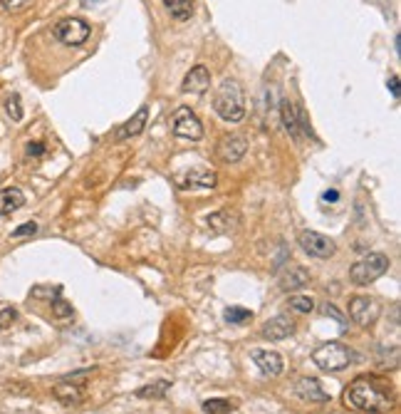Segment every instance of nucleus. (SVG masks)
I'll use <instances>...</instances> for the list:
<instances>
[{
  "label": "nucleus",
  "instance_id": "18",
  "mask_svg": "<svg viewBox=\"0 0 401 414\" xmlns=\"http://www.w3.org/2000/svg\"><path fill=\"white\" fill-rule=\"evenodd\" d=\"M280 122H283L285 132L292 136V139H300V124H297V107L292 105L290 99L283 97L280 99Z\"/></svg>",
  "mask_w": 401,
  "mask_h": 414
},
{
  "label": "nucleus",
  "instance_id": "22",
  "mask_svg": "<svg viewBox=\"0 0 401 414\" xmlns=\"http://www.w3.org/2000/svg\"><path fill=\"white\" fill-rule=\"evenodd\" d=\"M164 6L169 8L171 18L179 20V23L191 20V15H193V3H191V0H164Z\"/></svg>",
  "mask_w": 401,
  "mask_h": 414
},
{
  "label": "nucleus",
  "instance_id": "24",
  "mask_svg": "<svg viewBox=\"0 0 401 414\" xmlns=\"http://www.w3.org/2000/svg\"><path fill=\"white\" fill-rule=\"evenodd\" d=\"M223 320L230 322V325H246V322L253 320V313H250L248 308H238V305H233V308H226Z\"/></svg>",
  "mask_w": 401,
  "mask_h": 414
},
{
  "label": "nucleus",
  "instance_id": "28",
  "mask_svg": "<svg viewBox=\"0 0 401 414\" xmlns=\"http://www.w3.org/2000/svg\"><path fill=\"white\" fill-rule=\"evenodd\" d=\"M15 320H18V310H15V308H3V310H0V330H8Z\"/></svg>",
  "mask_w": 401,
  "mask_h": 414
},
{
  "label": "nucleus",
  "instance_id": "32",
  "mask_svg": "<svg viewBox=\"0 0 401 414\" xmlns=\"http://www.w3.org/2000/svg\"><path fill=\"white\" fill-rule=\"evenodd\" d=\"M322 313H325L327 318H334V320H340L342 325H345V315H342V313H337V310H334V305L325 303V305H322Z\"/></svg>",
  "mask_w": 401,
  "mask_h": 414
},
{
  "label": "nucleus",
  "instance_id": "13",
  "mask_svg": "<svg viewBox=\"0 0 401 414\" xmlns=\"http://www.w3.org/2000/svg\"><path fill=\"white\" fill-rule=\"evenodd\" d=\"M250 358H253L260 375H265V377H280L283 375L285 362L280 358V353H275V350H253Z\"/></svg>",
  "mask_w": 401,
  "mask_h": 414
},
{
  "label": "nucleus",
  "instance_id": "7",
  "mask_svg": "<svg viewBox=\"0 0 401 414\" xmlns=\"http://www.w3.org/2000/svg\"><path fill=\"white\" fill-rule=\"evenodd\" d=\"M297 243H300V248H303L307 256H312V258H332L334 251H337V246H334V241L329 236L317 234V231H310V229L297 234Z\"/></svg>",
  "mask_w": 401,
  "mask_h": 414
},
{
  "label": "nucleus",
  "instance_id": "5",
  "mask_svg": "<svg viewBox=\"0 0 401 414\" xmlns=\"http://www.w3.org/2000/svg\"><path fill=\"white\" fill-rule=\"evenodd\" d=\"M389 271V258L384 253H367L349 268V280L354 285H369L379 280L384 273Z\"/></svg>",
  "mask_w": 401,
  "mask_h": 414
},
{
  "label": "nucleus",
  "instance_id": "17",
  "mask_svg": "<svg viewBox=\"0 0 401 414\" xmlns=\"http://www.w3.org/2000/svg\"><path fill=\"white\" fill-rule=\"evenodd\" d=\"M147 119H149V107H139V110L134 112V117L127 119V122L119 127L117 132V139H131V136L142 134V130L147 127Z\"/></svg>",
  "mask_w": 401,
  "mask_h": 414
},
{
  "label": "nucleus",
  "instance_id": "30",
  "mask_svg": "<svg viewBox=\"0 0 401 414\" xmlns=\"http://www.w3.org/2000/svg\"><path fill=\"white\" fill-rule=\"evenodd\" d=\"M30 0H0V6L6 8V10H10V12H18V10H23L25 6H28Z\"/></svg>",
  "mask_w": 401,
  "mask_h": 414
},
{
  "label": "nucleus",
  "instance_id": "26",
  "mask_svg": "<svg viewBox=\"0 0 401 414\" xmlns=\"http://www.w3.org/2000/svg\"><path fill=\"white\" fill-rule=\"evenodd\" d=\"M6 110H8V117H10L12 122H20V119H23V105H20V94L18 92L8 94Z\"/></svg>",
  "mask_w": 401,
  "mask_h": 414
},
{
  "label": "nucleus",
  "instance_id": "31",
  "mask_svg": "<svg viewBox=\"0 0 401 414\" xmlns=\"http://www.w3.org/2000/svg\"><path fill=\"white\" fill-rule=\"evenodd\" d=\"M25 154H28V156H43L45 154V144L43 142H28V147H25Z\"/></svg>",
  "mask_w": 401,
  "mask_h": 414
},
{
  "label": "nucleus",
  "instance_id": "8",
  "mask_svg": "<svg viewBox=\"0 0 401 414\" xmlns=\"http://www.w3.org/2000/svg\"><path fill=\"white\" fill-rule=\"evenodd\" d=\"M171 130L179 139H191V142L204 139V124H201V119H198L188 107H179V110H176Z\"/></svg>",
  "mask_w": 401,
  "mask_h": 414
},
{
  "label": "nucleus",
  "instance_id": "27",
  "mask_svg": "<svg viewBox=\"0 0 401 414\" xmlns=\"http://www.w3.org/2000/svg\"><path fill=\"white\" fill-rule=\"evenodd\" d=\"M290 305L295 313H312L315 310V300L310 296H290Z\"/></svg>",
  "mask_w": 401,
  "mask_h": 414
},
{
  "label": "nucleus",
  "instance_id": "35",
  "mask_svg": "<svg viewBox=\"0 0 401 414\" xmlns=\"http://www.w3.org/2000/svg\"><path fill=\"white\" fill-rule=\"evenodd\" d=\"M394 48H396V52H399V48H401V35L394 37Z\"/></svg>",
  "mask_w": 401,
  "mask_h": 414
},
{
  "label": "nucleus",
  "instance_id": "2",
  "mask_svg": "<svg viewBox=\"0 0 401 414\" xmlns=\"http://www.w3.org/2000/svg\"><path fill=\"white\" fill-rule=\"evenodd\" d=\"M213 110L216 114L228 124H238L246 119V92L238 80H223L213 94Z\"/></svg>",
  "mask_w": 401,
  "mask_h": 414
},
{
  "label": "nucleus",
  "instance_id": "1",
  "mask_svg": "<svg viewBox=\"0 0 401 414\" xmlns=\"http://www.w3.org/2000/svg\"><path fill=\"white\" fill-rule=\"evenodd\" d=\"M389 387L391 384L374 375H362L345 390V404L365 414H389L394 407V395Z\"/></svg>",
  "mask_w": 401,
  "mask_h": 414
},
{
  "label": "nucleus",
  "instance_id": "10",
  "mask_svg": "<svg viewBox=\"0 0 401 414\" xmlns=\"http://www.w3.org/2000/svg\"><path fill=\"white\" fill-rule=\"evenodd\" d=\"M248 152V139L246 136H238V134H226L218 142L216 147V154L223 164H235V161H241Z\"/></svg>",
  "mask_w": 401,
  "mask_h": 414
},
{
  "label": "nucleus",
  "instance_id": "14",
  "mask_svg": "<svg viewBox=\"0 0 401 414\" xmlns=\"http://www.w3.org/2000/svg\"><path fill=\"white\" fill-rule=\"evenodd\" d=\"M295 333V322L290 320L288 315H275L263 325L260 335L270 342H280V340H288L290 335Z\"/></svg>",
  "mask_w": 401,
  "mask_h": 414
},
{
  "label": "nucleus",
  "instance_id": "4",
  "mask_svg": "<svg viewBox=\"0 0 401 414\" xmlns=\"http://www.w3.org/2000/svg\"><path fill=\"white\" fill-rule=\"evenodd\" d=\"M94 375V367H87V370L72 372L67 377H62L60 382L52 387V395H55L57 402H62L65 407H77V404L85 400V387L87 380Z\"/></svg>",
  "mask_w": 401,
  "mask_h": 414
},
{
  "label": "nucleus",
  "instance_id": "25",
  "mask_svg": "<svg viewBox=\"0 0 401 414\" xmlns=\"http://www.w3.org/2000/svg\"><path fill=\"white\" fill-rule=\"evenodd\" d=\"M74 315V308L67 303V300H62L60 293H55V300H52V318L55 320H69Z\"/></svg>",
  "mask_w": 401,
  "mask_h": 414
},
{
  "label": "nucleus",
  "instance_id": "36",
  "mask_svg": "<svg viewBox=\"0 0 401 414\" xmlns=\"http://www.w3.org/2000/svg\"><path fill=\"white\" fill-rule=\"evenodd\" d=\"M94 3H102V0H82V6H94Z\"/></svg>",
  "mask_w": 401,
  "mask_h": 414
},
{
  "label": "nucleus",
  "instance_id": "16",
  "mask_svg": "<svg viewBox=\"0 0 401 414\" xmlns=\"http://www.w3.org/2000/svg\"><path fill=\"white\" fill-rule=\"evenodd\" d=\"M310 283V273L305 271L303 266H288L283 273L278 276V285L280 291L290 293V291H297V288H305Z\"/></svg>",
  "mask_w": 401,
  "mask_h": 414
},
{
  "label": "nucleus",
  "instance_id": "9",
  "mask_svg": "<svg viewBox=\"0 0 401 414\" xmlns=\"http://www.w3.org/2000/svg\"><path fill=\"white\" fill-rule=\"evenodd\" d=\"M349 318L357 322L359 328H369L379 318V303L369 296H354L349 300Z\"/></svg>",
  "mask_w": 401,
  "mask_h": 414
},
{
  "label": "nucleus",
  "instance_id": "23",
  "mask_svg": "<svg viewBox=\"0 0 401 414\" xmlns=\"http://www.w3.org/2000/svg\"><path fill=\"white\" fill-rule=\"evenodd\" d=\"M201 407H204L206 414H230V412H235V402H230V400H223V397L206 400Z\"/></svg>",
  "mask_w": 401,
  "mask_h": 414
},
{
  "label": "nucleus",
  "instance_id": "11",
  "mask_svg": "<svg viewBox=\"0 0 401 414\" xmlns=\"http://www.w3.org/2000/svg\"><path fill=\"white\" fill-rule=\"evenodd\" d=\"M216 181H218L216 172H210V169H206V167L188 169V172L176 176L179 189H213Z\"/></svg>",
  "mask_w": 401,
  "mask_h": 414
},
{
  "label": "nucleus",
  "instance_id": "20",
  "mask_svg": "<svg viewBox=\"0 0 401 414\" xmlns=\"http://www.w3.org/2000/svg\"><path fill=\"white\" fill-rule=\"evenodd\" d=\"M206 221H208L210 229H218V231H230V229H238V226H241V216L230 209L216 211V214H210Z\"/></svg>",
  "mask_w": 401,
  "mask_h": 414
},
{
  "label": "nucleus",
  "instance_id": "6",
  "mask_svg": "<svg viewBox=\"0 0 401 414\" xmlns=\"http://www.w3.org/2000/svg\"><path fill=\"white\" fill-rule=\"evenodd\" d=\"M52 35H55L62 45H67V48H80V45H85L87 40H89L92 28L82 18H62L57 20L55 28H52Z\"/></svg>",
  "mask_w": 401,
  "mask_h": 414
},
{
  "label": "nucleus",
  "instance_id": "12",
  "mask_svg": "<svg viewBox=\"0 0 401 414\" xmlns=\"http://www.w3.org/2000/svg\"><path fill=\"white\" fill-rule=\"evenodd\" d=\"M295 395L303 400V402H310V404H325L329 402V395L325 392L322 382L317 377H300L295 382Z\"/></svg>",
  "mask_w": 401,
  "mask_h": 414
},
{
  "label": "nucleus",
  "instance_id": "34",
  "mask_svg": "<svg viewBox=\"0 0 401 414\" xmlns=\"http://www.w3.org/2000/svg\"><path fill=\"white\" fill-rule=\"evenodd\" d=\"M322 198H325V201H337V198H340V194H337V192H327Z\"/></svg>",
  "mask_w": 401,
  "mask_h": 414
},
{
  "label": "nucleus",
  "instance_id": "33",
  "mask_svg": "<svg viewBox=\"0 0 401 414\" xmlns=\"http://www.w3.org/2000/svg\"><path fill=\"white\" fill-rule=\"evenodd\" d=\"M389 87H391V94L399 97V77H396V74H391L389 77Z\"/></svg>",
  "mask_w": 401,
  "mask_h": 414
},
{
  "label": "nucleus",
  "instance_id": "3",
  "mask_svg": "<svg viewBox=\"0 0 401 414\" xmlns=\"http://www.w3.org/2000/svg\"><path fill=\"white\" fill-rule=\"evenodd\" d=\"M354 362L352 347L345 342H325L312 353V365L320 367L322 372H342Z\"/></svg>",
  "mask_w": 401,
  "mask_h": 414
},
{
  "label": "nucleus",
  "instance_id": "19",
  "mask_svg": "<svg viewBox=\"0 0 401 414\" xmlns=\"http://www.w3.org/2000/svg\"><path fill=\"white\" fill-rule=\"evenodd\" d=\"M25 206V194L15 186L10 189H3L0 192V216H10L12 211H18Z\"/></svg>",
  "mask_w": 401,
  "mask_h": 414
},
{
  "label": "nucleus",
  "instance_id": "15",
  "mask_svg": "<svg viewBox=\"0 0 401 414\" xmlns=\"http://www.w3.org/2000/svg\"><path fill=\"white\" fill-rule=\"evenodd\" d=\"M210 90V72L204 65H196L193 70H188V74L181 82V92L186 94H206Z\"/></svg>",
  "mask_w": 401,
  "mask_h": 414
},
{
  "label": "nucleus",
  "instance_id": "29",
  "mask_svg": "<svg viewBox=\"0 0 401 414\" xmlns=\"http://www.w3.org/2000/svg\"><path fill=\"white\" fill-rule=\"evenodd\" d=\"M37 234V223L35 221H28L23 223V226H18V229L12 231V238H25V236H35Z\"/></svg>",
  "mask_w": 401,
  "mask_h": 414
},
{
  "label": "nucleus",
  "instance_id": "21",
  "mask_svg": "<svg viewBox=\"0 0 401 414\" xmlns=\"http://www.w3.org/2000/svg\"><path fill=\"white\" fill-rule=\"evenodd\" d=\"M169 387H171L169 380H156V382L151 384H144L142 390H136V397H139V400H164Z\"/></svg>",
  "mask_w": 401,
  "mask_h": 414
}]
</instances>
